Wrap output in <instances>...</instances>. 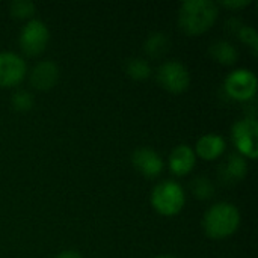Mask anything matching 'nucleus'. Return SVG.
<instances>
[{"label":"nucleus","instance_id":"nucleus-8","mask_svg":"<svg viewBox=\"0 0 258 258\" xmlns=\"http://www.w3.org/2000/svg\"><path fill=\"white\" fill-rule=\"evenodd\" d=\"M27 74V65L21 56L12 51H0V88L20 85Z\"/></svg>","mask_w":258,"mask_h":258},{"label":"nucleus","instance_id":"nucleus-22","mask_svg":"<svg viewBox=\"0 0 258 258\" xmlns=\"http://www.w3.org/2000/svg\"><path fill=\"white\" fill-rule=\"evenodd\" d=\"M57 258H82V255L77 252V251H63V252H60Z\"/></svg>","mask_w":258,"mask_h":258},{"label":"nucleus","instance_id":"nucleus-13","mask_svg":"<svg viewBox=\"0 0 258 258\" xmlns=\"http://www.w3.org/2000/svg\"><path fill=\"white\" fill-rule=\"evenodd\" d=\"M225 150H227V142L221 135L207 133L197 141V147L194 151L200 159L210 162L219 159L225 153Z\"/></svg>","mask_w":258,"mask_h":258},{"label":"nucleus","instance_id":"nucleus-4","mask_svg":"<svg viewBox=\"0 0 258 258\" xmlns=\"http://www.w3.org/2000/svg\"><path fill=\"white\" fill-rule=\"evenodd\" d=\"M231 141L242 157L255 160L258 156L257 119L251 116L239 119L231 127Z\"/></svg>","mask_w":258,"mask_h":258},{"label":"nucleus","instance_id":"nucleus-6","mask_svg":"<svg viewBox=\"0 0 258 258\" xmlns=\"http://www.w3.org/2000/svg\"><path fill=\"white\" fill-rule=\"evenodd\" d=\"M48 39H50V32L45 23L41 20H29L20 32L18 44L26 56L35 57L44 53Z\"/></svg>","mask_w":258,"mask_h":258},{"label":"nucleus","instance_id":"nucleus-19","mask_svg":"<svg viewBox=\"0 0 258 258\" xmlns=\"http://www.w3.org/2000/svg\"><path fill=\"white\" fill-rule=\"evenodd\" d=\"M33 104H35L33 95L29 91H23V89L21 91H17L11 97V106L17 112H21V113L29 112V110L33 109Z\"/></svg>","mask_w":258,"mask_h":258},{"label":"nucleus","instance_id":"nucleus-23","mask_svg":"<svg viewBox=\"0 0 258 258\" xmlns=\"http://www.w3.org/2000/svg\"><path fill=\"white\" fill-rule=\"evenodd\" d=\"M157 258H175V257H172V255H160V257H157Z\"/></svg>","mask_w":258,"mask_h":258},{"label":"nucleus","instance_id":"nucleus-20","mask_svg":"<svg viewBox=\"0 0 258 258\" xmlns=\"http://www.w3.org/2000/svg\"><path fill=\"white\" fill-rule=\"evenodd\" d=\"M236 35L239 36V39H240L243 44L249 45V47H251V50H252V53H254V56H257L258 35H257V32H255V29H254V27H251V26L242 24V27L237 30V33H236Z\"/></svg>","mask_w":258,"mask_h":258},{"label":"nucleus","instance_id":"nucleus-21","mask_svg":"<svg viewBox=\"0 0 258 258\" xmlns=\"http://www.w3.org/2000/svg\"><path fill=\"white\" fill-rule=\"evenodd\" d=\"M252 2L251 0H227V2H221L219 5L222 8L231 9V11H237V9H243L246 6H249Z\"/></svg>","mask_w":258,"mask_h":258},{"label":"nucleus","instance_id":"nucleus-12","mask_svg":"<svg viewBox=\"0 0 258 258\" xmlns=\"http://www.w3.org/2000/svg\"><path fill=\"white\" fill-rule=\"evenodd\" d=\"M197 165V154L195 151L186 145H177L169 154V169L175 177H186L189 175Z\"/></svg>","mask_w":258,"mask_h":258},{"label":"nucleus","instance_id":"nucleus-2","mask_svg":"<svg viewBox=\"0 0 258 258\" xmlns=\"http://www.w3.org/2000/svg\"><path fill=\"white\" fill-rule=\"evenodd\" d=\"M240 227V212L231 203L213 204L203 218V228L207 237L224 240L233 236Z\"/></svg>","mask_w":258,"mask_h":258},{"label":"nucleus","instance_id":"nucleus-11","mask_svg":"<svg viewBox=\"0 0 258 258\" xmlns=\"http://www.w3.org/2000/svg\"><path fill=\"white\" fill-rule=\"evenodd\" d=\"M248 175V160L240 154H230L219 166L218 177L225 186H234Z\"/></svg>","mask_w":258,"mask_h":258},{"label":"nucleus","instance_id":"nucleus-15","mask_svg":"<svg viewBox=\"0 0 258 258\" xmlns=\"http://www.w3.org/2000/svg\"><path fill=\"white\" fill-rule=\"evenodd\" d=\"M169 38L162 33V32H154L151 35H148V38L145 39L144 44V51L148 57L151 59H160L162 56H165L169 50Z\"/></svg>","mask_w":258,"mask_h":258},{"label":"nucleus","instance_id":"nucleus-1","mask_svg":"<svg viewBox=\"0 0 258 258\" xmlns=\"http://www.w3.org/2000/svg\"><path fill=\"white\" fill-rule=\"evenodd\" d=\"M218 3L210 0H187L180 5L178 11V26L190 36L203 35L218 20Z\"/></svg>","mask_w":258,"mask_h":258},{"label":"nucleus","instance_id":"nucleus-16","mask_svg":"<svg viewBox=\"0 0 258 258\" xmlns=\"http://www.w3.org/2000/svg\"><path fill=\"white\" fill-rule=\"evenodd\" d=\"M127 76L133 80H147L151 76V65L147 59L142 57H133L125 65Z\"/></svg>","mask_w":258,"mask_h":258},{"label":"nucleus","instance_id":"nucleus-10","mask_svg":"<svg viewBox=\"0 0 258 258\" xmlns=\"http://www.w3.org/2000/svg\"><path fill=\"white\" fill-rule=\"evenodd\" d=\"M30 85L38 91H50L57 85L59 68L53 60H41L30 71Z\"/></svg>","mask_w":258,"mask_h":258},{"label":"nucleus","instance_id":"nucleus-7","mask_svg":"<svg viewBox=\"0 0 258 258\" xmlns=\"http://www.w3.org/2000/svg\"><path fill=\"white\" fill-rule=\"evenodd\" d=\"M159 85L171 94H183L190 85V74L184 63L178 60L163 62L156 73Z\"/></svg>","mask_w":258,"mask_h":258},{"label":"nucleus","instance_id":"nucleus-5","mask_svg":"<svg viewBox=\"0 0 258 258\" xmlns=\"http://www.w3.org/2000/svg\"><path fill=\"white\" fill-rule=\"evenodd\" d=\"M257 86L258 82L255 73L246 68H237L231 71L225 77V82H224L225 94L230 98L236 101H242V103H248L254 100L257 94Z\"/></svg>","mask_w":258,"mask_h":258},{"label":"nucleus","instance_id":"nucleus-3","mask_svg":"<svg viewBox=\"0 0 258 258\" xmlns=\"http://www.w3.org/2000/svg\"><path fill=\"white\" fill-rule=\"evenodd\" d=\"M150 201L159 215L171 218L183 210L186 204V194L177 181L165 180L154 186Z\"/></svg>","mask_w":258,"mask_h":258},{"label":"nucleus","instance_id":"nucleus-9","mask_svg":"<svg viewBox=\"0 0 258 258\" xmlns=\"http://www.w3.org/2000/svg\"><path fill=\"white\" fill-rule=\"evenodd\" d=\"M133 168L147 178H157L163 172V160L160 154L151 148L142 147L132 154Z\"/></svg>","mask_w":258,"mask_h":258},{"label":"nucleus","instance_id":"nucleus-14","mask_svg":"<svg viewBox=\"0 0 258 258\" xmlns=\"http://www.w3.org/2000/svg\"><path fill=\"white\" fill-rule=\"evenodd\" d=\"M209 54L212 59L221 65H234L239 59L237 48L228 41H216L209 47Z\"/></svg>","mask_w":258,"mask_h":258},{"label":"nucleus","instance_id":"nucleus-17","mask_svg":"<svg viewBox=\"0 0 258 258\" xmlns=\"http://www.w3.org/2000/svg\"><path fill=\"white\" fill-rule=\"evenodd\" d=\"M9 12L17 20H27L35 15L36 6L29 0H14L9 6Z\"/></svg>","mask_w":258,"mask_h":258},{"label":"nucleus","instance_id":"nucleus-18","mask_svg":"<svg viewBox=\"0 0 258 258\" xmlns=\"http://www.w3.org/2000/svg\"><path fill=\"white\" fill-rule=\"evenodd\" d=\"M190 189H192V194L195 195V198H198V200H209L215 195V184L206 177L195 178L190 184Z\"/></svg>","mask_w":258,"mask_h":258}]
</instances>
